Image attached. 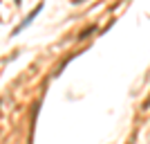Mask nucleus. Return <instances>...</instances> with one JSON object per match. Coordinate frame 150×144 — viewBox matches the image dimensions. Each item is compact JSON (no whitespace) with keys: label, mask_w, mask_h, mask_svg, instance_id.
Returning <instances> with one entry per match:
<instances>
[{"label":"nucleus","mask_w":150,"mask_h":144,"mask_svg":"<svg viewBox=\"0 0 150 144\" xmlns=\"http://www.w3.org/2000/svg\"><path fill=\"white\" fill-rule=\"evenodd\" d=\"M38 11H40V5H38V7H36V9H34V11H31V14H29V16H27V20H23V23H20V25H18V27H16V29H13V34H18V32H20V29H25V27H27V25H29L31 20H34V16H36V14H38Z\"/></svg>","instance_id":"nucleus-1"}]
</instances>
